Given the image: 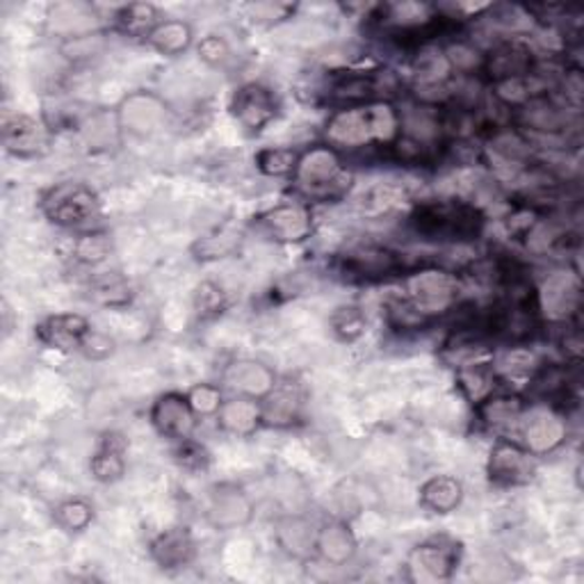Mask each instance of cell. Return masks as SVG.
Listing matches in <instances>:
<instances>
[{
	"instance_id": "obj_25",
	"label": "cell",
	"mask_w": 584,
	"mask_h": 584,
	"mask_svg": "<svg viewBox=\"0 0 584 584\" xmlns=\"http://www.w3.org/2000/svg\"><path fill=\"white\" fill-rule=\"evenodd\" d=\"M126 450L129 443L120 432L103 434L99 450L90 461V473L101 484H114L126 475Z\"/></svg>"
},
{
	"instance_id": "obj_14",
	"label": "cell",
	"mask_w": 584,
	"mask_h": 584,
	"mask_svg": "<svg viewBox=\"0 0 584 584\" xmlns=\"http://www.w3.org/2000/svg\"><path fill=\"white\" fill-rule=\"evenodd\" d=\"M230 114L247 133H260L277 120L279 103L269 88L245 83L230 99Z\"/></svg>"
},
{
	"instance_id": "obj_38",
	"label": "cell",
	"mask_w": 584,
	"mask_h": 584,
	"mask_svg": "<svg viewBox=\"0 0 584 584\" xmlns=\"http://www.w3.org/2000/svg\"><path fill=\"white\" fill-rule=\"evenodd\" d=\"M112 254V240L103 230H83L73 243V258L83 265L96 267Z\"/></svg>"
},
{
	"instance_id": "obj_45",
	"label": "cell",
	"mask_w": 584,
	"mask_h": 584,
	"mask_svg": "<svg viewBox=\"0 0 584 584\" xmlns=\"http://www.w3.org/2000/svg\"><path fill=\"white\" fill-rule=\"evenodd\" d=\"M81 352L92 361H103L114 352V340L96 329H90L81 342Z\"/></svg>"
},
{
	"instance_id": "obj_26",
	"label": "cell",
	"mask_w": 584,
	"mask_h": 584,
	"mask_svg": "<svg viewBox=\"0 0 584 584\" xmlns=\"http://www.w3.org/2000/svg\"><path fill=\"white\" fill-rule=\"evenodd\" d=\"M525 409H527V402L521 396H495L493 393L489 400H484L478 407V416L486 430L504 437V434L519 432V424H521Z\"/></svg>"
},
{
	"instance_id": "obj_44",
	"label": "cell",
	"mask_w": 584,
	"mask_h": 584,
	"mask_svg": "<svg viewBox=\"0 0 584 584\" xmlns=\"http://www.w3.org/2000/svg\"><path fill=\"white\" fill-rule=\"evenodd\" d=\"M199 60L208 66H222L230 60V47L222 34H206L197 44Z\"/></svg>"
},
{
	"instance_id": "obj_32",
	"label": "cell",
	"mask_w": 584,
	"mask_h": 584,
	"mask_svg": "<svg viewBox=\"0 0 584 584\" xmlns=\"http://www.w3.org/2000/svg\"><path fill=\"white\" fill-rule=\"evenodd\" d=\"M437 318L413 304L409 297H393L386 301V322L398 334H418L430 329Z\"/></svg>"
},
{
	"instance_id": "obj_39",
	"label": "cell",
	"mask_w": 584,
	"mask_h": 584,
	"mask_svg": "<svg viewBox=\"0 0 584 584\" xmlns=\"http://www.w3.org/2000/svg\"><path fill=\"white\" fill-rule=\"evenodd\" d=\"M329 322H331V331L342 342L359 340L366 334V327H368V318L363 314V308L355 306V304L338 306L334 310V316H331Z\"/></svg>"
},
{
	"instance_id": "obj_4",
	"label": "cell",
	"mask_w": 584,
	"mask_h": 584,
	"mask_svg": "<svg viewBox=\"0 0 584 584\" xmlns=\"http://www.w3.org/2000/svg\"><path fill=\"white\" fill-rule=\"evenodd\" d=\"M42 213L51 224L75 230H94V224L103 217V204L99 194L78 181L58 183L42 197Z\"/></svg>"
},
{
	"instance_id": "obj_35",
	"label": "cell",
	"mask_w": 584,
	"mask_h": 584,
	"mask_svg": "<svg viewBox=\"0 0 584 584\" xmlns=\"http://www.w3.org/2000/svg\"><path fill=\"white\" fill-rule=\"evenodd\" d=\"M441 49H443V55H445L454 75L482 73L486 53L473 42V39L454 37V39H450V42H445Z\"/></svg>"
},
{
	"instance_id": "obj_20",
	"label": "cell",
	"mask_w": 584,
	"mask_h": 584,
	"mask_svg": "<svg viewBox=\"0 0 584 584\" xmlns=\"http://www.w3.org/2000/svg\"><path fill=\"white\" fill-rule=\"evenodd\" d=\"M90 329L92 325L85 316L58 314L39 322L34 334L39 342L55 349V352H73V349H81V342Z\"/></svg>"
},
{
	"instance_id": "obj_27",
	"label": "cell",
	"mask_w": 584,
	"mask_h": 584,
	"mask_svg": "<svg viewBox=\"0 0 584 584\" xmlns=\"http://www.w3.org/2000/svg\"><path fill=\"white\" fill-rule=\"evenodd\" d=\"M454 370H457L454 379H457L459 393L465 398V402H471L475 409L495 393L500 379H498L489 359L463 363Z\"/></svg>"
},
{
	"instance_id": "obj_3",
	"label": "cell",
	"mask_w": 584,
	"mask_h": 584,
	"mask_svg": "<svg viewBox=\"0 0 584 584\" xmlns=\"http://www.w3.org/2000/svg\"><path fill=\"white\" fill-rule=\"evenodd\" d=\"M295 189L304 202H340L355 183V174L347 170L342 153L329 144H316L299 153L293 174Z\"/></svg>"
},
{
	"instance_id": "obj_19",
	"label": "cell",
	"mask_w": 584,
	"mask_h": 584,
	"mask_svg": "<svg viewBox=\"0 0 584 584\" xmlns=\"http://www.w3.org/2000/svg\"><path fill=\"white\" fill-rule=\"evenodd\" d=\"M263 409V424L286 430L299 422L304 411V388L295 379L277 381L275 388L260 400Z\"/></svg>"
},
{
	"instance_id": "obj_8",
	"label": "cell",
	"mask_w": 584,
	"mask_h": 584,
	"mask_svg": "<svg viewBox=\"0 0 584 584\" xmlns=\"http://www.w3.org/2000/svg\"><path fill=\"white\" fill-rule=\"evenodd\" d=\"M519 437L534 457L553 454L568 439V418L562 407L536 402L525 409L519 424Z\"/></svg>"
},
{
	"instance_id": "obj_15",
	"label": "cell",
	"mask_w": 584,
	"mask_h": 584,
	"mask_svg": "<svg viewBox=\"0 0 584 584\" xmlns=\"http://www.w3.org/2000/svg\"><path fill=\"white\" fill-rule=\"evenodd\" d=\"M206 519L217 532L245 527L254 519V502L238 484H217L208 495Z\"/></svg>"
},
{
	"instance_id": "obj_5",
	"label": "cell",
	"mask_w": 584,
	"mask_h": 584,
	"mask_svg": "<svg viewBox=\"0 0 584 584\" xmlns=\"http://www.w3.org/2000/svg\"><path fill=\"white\" fill-rule=\"evenodd\" d=\"M459 290L461 281L457 271L441 265H422L404 277V297L427 310L432 318H439L457 306Z\"/></svg>"
},
{
	"instance_id": "obj_34",
	"label": "cell",
	"mask_w": 584,
	"mask_h": 584,
	"mask_svg": "<svg viewBox=\"0 0 584 584\" xmlns=\"http://www.w3.org/2000/svg\"><path fill=\"white\" fill-rule=\"evenodd\" d=\"M78 131H81L90 148H110L120 142L122 126H120V120H116V112L110 114L105 110H99V112L85 114Z\"/></svg>"
},
{
	"instance_id": "obj_31",
	"label": "cell",
	"mask_w": 584,
	"mask_h": 584,
	"mask_svg": "<svg viewBox=\"0 0 584 584\" xmlns=\"http://www.w3.org/2000/svg\"><path fill=\"white\" fill-rule=\"evenodd\" d=\"M192 25L178 19H163L155 30L148 34V47L153 51H158L165 58H176L183 55L192 47Z\"/></svg>"
},
{
	"instance_id": "obj_42",
	"label": "cell",
	"mask_w": 584,
	"mask_h": 584,
	"mask_svg": "<svg viewBox=\"0 0 584 584\" xmlns=\"http://www.w3.org/2000/svg\"><path fill=\"white\" fill-rule=\"evenodd\" d=\"M226 308V293L213 284L204 281L197 293H194V314H197L199 320H213L224 314Z\"/></svg>"
},
{
	"instance_id": "obj_13",
	"label": "cell",
	"mask_w": 584,
	"mask_h": 584,
	"mask_svg": "<svg viewBox=\"0 0 584 584\" xmlns=\"http://www.w3.org/2000/svg\"><path fill=\"white\" fill-rule=\"evenodd\" d=\"M258 226L269 240L281 245H299L314 236L316 219L306 202L279 204L258 217Z\"/></svg>"
},
{
	"instance_id": "obj_17",
	"label": "cell",
	"mask_w": 584,
	"mask_h": 584,
	"mask_svg": "<svg viewBox=\"0 0 584 584\" xmlns=\"http://www.w3.org/2000/svg\"><path fill=\"white\" fill-rule=\"evenodd\" d=\"M536 69L534 51L527 42L519 37L504 39V42H498L484 58L482 73L491 83L498 81H508V78H525Z\"/></svg>"
},
{
	"instance_id": "obj_24",
	"label": "cell",
	"mask_w": 584,
	"mask_h": 584,
	"mask_svg": "<svg viewBox=\"0 0 584 584\" xmlns=\"http://www.w3.org/2000/svg\"><path fill=\"white\" fill-rule=\"evenodd\" d=\"M275 536L279 549L295 560H306L310 555H316V539H318V527L314 521H308L306 516L299 514H288L277 521Z\"/></svg>"
},
{
	"instance_id": "obj_41",
	"label": "cell",
	"mask_w": 584,
	"mask_h": 584,
	"mask_svg": "<svg viewBox=\"0 0 584 584\" xmlns=\"http://www.w3.org/2000/svg\"><path fill=\"white\" fill-rule=\"evenodd\" d=\"M187 402L199 418L217 416L222 404H224L222 386H217V383H194L187 391Z\"/></svg>"
},
{
	"instance_id": "obj_2",
	"label": "cell",
	"mask_w": 584,
	"mask_h": 584,
	"mask_svg": "<svg viewBox=\"0 0 584 584\" xmlns=\"http://www.w3.org/2000/svg\"><path fill=\"white\" fill-rule=\"evenodd\" d=\"M486 217L480 206L463 199H430L409 215V226L420 240L465 245L482 236Z\"/></svg>"
},
{
	"instance_id": "obj_22",
	"label": "cell",
	"mask_w": 584,
	"mask_h": 584,
	"mask_svg": "<svg viewBox=\"0 0 584 584\" xmlns=\"http://www.w3.org/2000/svg\"><path fill=\"white\" fill-rule=\"evenodd\" d=\"M215 418H217L219 430L228 437H236V439L254 437L263 424L260 400L233 396L230 400H224V404Z\"/></svg>"
},
{
	"instance_id": "obj_37",
	"label": "cell",
	"mask_w": 584,
	"mask_h": 584,
	"mask_svg": "<svg viewBox=\"0 0 584 584\" xmlns=\"http://www.w3.org/2000/svg\"><path fill=\"white\" fill-rule=\"evenodd\" d=\"M254 163L263 176L286 178L293 176L299 163V151L290 146H265L254 155Z\"/></svg>"
},
{
	"instance_id": "obj_7",
	"label": "cell",
	"mask_w": 584,
	"mask_h": 584,
	"mask_svg": "<svg viewBox=\"0 0 584 584\" xmlns=\"http://www.w3.org/2000/svg\"><path fill=\"white\" fill-rule=\"evenodd\" d=\"M539 318L553 325H568L582 308V281L568 267L555 269L534 288Z\"/></svg>"
},
{
	"instance_id": "obj_46",
	"label": "cell",
	"mask_w": 584,
	"mask_h": 584,
	"mask_svg": "<svg viewBox=\"0 0 584 584\" xmlns=\"http://www.w3.org/2000/svg\"><path fill=\"white\" fill-rule=\"evenodd\" d=\"M94 295L105 306H122V304H129V299H131L129 286L122 279H116V277L114 279H105L103 284H99Z\"/></svg>"
},
{
	"instance_id": "obj_12",
	"label": "cell",
	"mask_w": 584,
	"mask_h": 584,
	"mask_svg": "<svg viewBox=\"0 0 584 584\" xmlns=\"http://www.w3.org/2000/svg\"><path fill=\"white\" fill-rule=\"evenodd\" d=\"M3 144L17 158H42L51 151L53 129L25 112L3 114Z\"/></svg>"
},
{
	"instance_id": "obj_29",
	"label": "cell",
	"mask_w": 584,
	"mask_h": 584,
	"mask_svg": "<svg viewBox=\"0 0 584 584\" xmlns=\"http://www.w3.org/2000/svg\"><path fill=\"white\" fill-rule=\"evenodd\" d=\"M491 366H493L498 379L530 381L534 377V372L541 368V361H539L534 349H530L527 345L514 342L512 347H504L502 352H498L491 359Z\"/></svg>"
},
{
	"instance_id": "obj_16",
	"label": "cell",
	"mask_w": 584,
	"mask_h": 584,
	"mask_svg": "<svg viewBox=\"0 0 584 584\" xmlns=\"http://www.w3.org/2000/svg\"><path fill=\"white\" fill-rule=\"evenodd\" d=\"M151 424L163 439H170L174 443L187 441L194 437L197 430V413L189 407L187 396L181 393H165L151 407Z\"/></svg>"
},
{
	"instance_id": "obj_36",
	"label": "cell",
	"mask_w": 584,
	"mask_h": 584,
	"mask_svg": "<svg viewBox=\"0 0 584 584\" xmlns=\"http://www.w3.org/2000/svg\"><path fill=\"white\" fill-rule=\"evenodd\" d=\"M240 243H243V233L238 228L222 226L194 243L192 254L199 260H219V258L236 254L240 249Z\"/></svg>"
},
{
	"instance_id": "obj_47",
	"label": "cell",
	"mask_w": 584,
	"mask_h": 584,
	"mask_svg": "<svg viewBox=\"0 0 584 584\" xmlns=\"http://www.w3.org/2000/svg\"><path fill=\"white\" fill-rule=\"evenodd\" d=\"M295 8L284 6V3H256L249 6V14L258 23H277L281 19H288Z\"/></svg>"
},
{
	"instance_id": "obj_1",
	"label": "cell",
	"mask_w": 584,
	"mask_h": 584,
	"mask_svg": "<svg viewBox=\"0 0 584 584\" xmlns=\"http://www.w3.org/2000/svg\"><path fill=\"white\" fill-rule=\"evenodd\" d=\"M402 135L400 107L388 101L377 99L370 103L340 107L336 110L325 126L327 144L336 151H366V148H388Z\"/></svg>"
},
{
	"instance_id": "obj_10",
	"label": "cell",
	"mask_w": 584,
	"mask_h": 584,
	"mask_svg": "<svg viewBox=\"0 0 584 584\" xmlns=\"http://www.w3.org/2000/svg\"><path fill=\"white\" fill-rule=\"evenodd\" d=\"M486 473L495 486H525L536 475V457L523 443L500 437L489 452Z\"/></svg>"
},
{
	"instance_id": "obj_28",
	"label": "cell",
	"mask_w": 584,
	"mask_h": 584,
	"mask_svg": "<svg viewBox=\"0 0 584 584\" xmlns=\"http://www.w3.org/2000/svg\"><path fill=\"white\" fill-rule=\"evenodd\" d=\"M420 508L445 516L452 514L463 500V484L452 475H434L420 486Z\"/></svg>"
},
{
	"instance_id": "obj_23",
	"label": "cell",
	"mask_w": 584,
	"mask_h": 584,
	"mask_svg": "<svg viewBox=\"0 0 584 584\" xmlns=\"http://www.w3.org/2000/svg\"><path fill=\"white\" fill-rule=\"evenodd\" d=\"M359 541L345 521H329L318 527L316 555L329 566H345L357 557Z\"/></svg>"
},
{
	"instance_id": "obj_43",
	"label": "cell",
	"mask_w": 584,
	"mask_h": 584,
	"mask_svg": "<svg viewBox=\"0 0 584 584\" xmlns=\"http://www.w3.org/2000/svg\"><path fill=\"white\" fill-rule=\"evenodd\" d=\"M174 459L178 461V465L183 471H189V473H199V471H206L208 463H211V454L208 450L194 439H187V441H181L174 450Z\"/></svg>"
},
{
	"instance_id": "obj_33",
	"label": "cell",
	"mask_w": 584,
	"mask_h": 584,
	"mask_svg": "<svg viewBox=\"0 0 584 584\" xmlns=\"http://www.w3.org/2000/svg\"><path fill=\"white\" fill-rule=\"evenodd\" d=\"M161 12L151 3H129L114 14V30L131 39H148V34L158 25Z\"/></svg>"
},
{
	"instance_id": "obj_9",
	"label": "cell",
	"mask_w": 584,
	"mask_h": 584,
	"mask_svg": "<svg viewBox=\"0 0 584 584\" xmlns=\"http://www.w3.org/2000/svg\"><path fill=\"white\" fill-rule=\"evenodd\" d=\"M461 562V543L450 536L427 539L407 557V573L411 582L437 584L452 580Z\"/></svg>"
},
{
	"instance_id": "obj_6",
	"label": "cell",
	"mask_w": 584,
	"mask_h": 584,
	"mask_svg": "<svg viewBox=\"0 0 584 584\" xmlns=\"http://www.w3.org/2000/svg\"><path fill=\"white\" fill-rule=\"evenodd\" d=\"M336 269L345 281L379 284L404 275V258L383 245H355L336 258Z\"/></svg>"
},
{
	"instance_id": "obj_21",
	"label": "cell",
	"mask_w": 584,
	"mask_h": 584,
	"mask_svg": "<svg viewBox=\"0 0 584 584\" xmlns=\"http://www.w3.org/2000/svg\"><path fill=\"white\" fill-rule=\"evenodd\" d=\"M151 560L163 571L185 568L194 555H197V543L187 527H170L151 541Z\"/></svg>"
},
{
	"instance_id": "obj_40",
	"label": "cell",
	"mask_w": 584,
	"mask_h": 584,
	"mask_svg": "<svg viewBox=\"0 0 584 584\" xmlns=\"http://www.w3.org/2000/svg\"><path fill=\"white\" fill-rule=\"evenodd\" d=\"M94 521V508L85 498H69L55 508V523L66 532H83Z\"/></svg>"
},
{
	"instance_id": "obj_18",
	"label": "cell",
	"mask_w": 584,
	"mask_h": 584,
	"mask_svg": "<svg viewBox=\"0 0 584 584\" xmlns=\"http://www.w3.org/2000/svg\"><path fill=\"white\" fill-rule=\"evenodd\" d=\"M277 375L269 366L256 359L230 361L222 372V383L233 396L263 400L277 383Z\"/></svg>"
},
{
	"instance_id": "obj_11",
	"label": "cell",
	"mask_w": 584,
	"mask_h": 584,
	"mask_svg": "<svg viewBox=\"0 0 584 584\" xmlns=\"http://www.w3.org/2000/svg\"><path fill=\"white\" fill-rule=\"evenodd\" d=\"M170 105L163 96L144 90L124 96L120 107H116V120H120L122 131L135 137H151L161 133L170 122Z\"/></svg>"
},
{
	"instance_id": "obj_30",
	"label": "cell",
	"mask_w": 584,
	"mask_h": 584,
	"mask_svg": "<svg viewBox=\"0 0 584 584\" xmlns=\"http://www.w3.org/2000/svg\"><path fill=\"white\" fill-rule=\"evenodd\" d=\"M99 17L92 6L85 3H58L49 14V25L53 32L64 39H75L83 34H92Z\"/></svg>"
}]
</instances>
